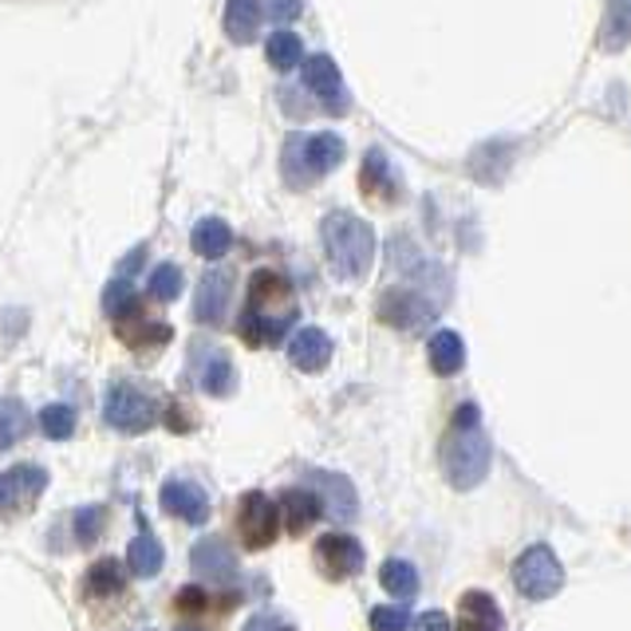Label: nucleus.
Instances as JSON below:
<instances>
[{
  "mask_svg": "<svg viewBox=\"0 0 631 631\" xmlns=\"http://www.w3.org/2000/svg\"><path fill=\"white\" fill-rule=\"evenodd\" d=\"M29 434V406L20 399H0V450L17 446Z\"/></svg>",
  "mask_w": 631,
  "mask_h": 631,
  "instance_id": "obj_29",
  "label": "nucleus"
},
{
  "mask_svg": "<svg viewBox=\"0 0 631 631\" xmlns=\"http://www.w3.org/2000/svg\"><path fill=\"white\" fill-rule=\"evenodd\" d=\"M434 316H438V304L418 293V289H387L383 301H379V320L391 324V328L415 331L423 324H431Z\"/></svg>",
  "mask_w": 631,
  "mask_h": 631,
  "instance_id": "obj_8",
  "label": "nucleus"
},
{
  "mask_svg": "<svg viewBox=\"0 0 631 631\" xmlns=\"http://www.w3.org/2000/svg\"><path fill=\"white\" fill-rule=\"evenodd\" d=\"M87 592H91V596L123 592V576H119V565H115V561H99V565L87 573Z\"/></svg>",
  "mask_w": 631,
  "mask_h": 631,
  "instance_id": "obj_33",
  "label": "nucleus"
},
{
  "mask_svg": "<svg viewBox=\"0 0 631 631\" xmlns=\"http://www.w3.org/2000/svg\"><path fill=\"white\" fill-rule=\"evenodd\" d=\"M104 312L111 316V320H131L134 312H139V296H134V284L127 281H111L104 289Z\"/></svg>",
  "mask_w": 631,
  "mask_h": 631,
  "instance_id": "obj_30",
  "label": "nucleus"
},
{
  "mask_svg": "<svg viewBox=\"0 0 631 631\" xmlns=\"http://www.w3.org/2000/svg\"><path fill=\"white\" fill-rule=\"evenodd\" d=\"M458 631H505V616H501L498 600L490 592H463L458 600Z\"/></svg>",
  "mask_w": 631,
  "mask_h": 631,
  "instance_id": "obj_13",
  "label": "nucleus"
},
{
  "mask_svg": "<svg viewBox=\"0 0 631 631\" xmlns=\"http://www.w3.org/2000/svg\"><path fill=\"white\" fill-rule=\"evenodd\" d=\"M233 383H237V371L226 351H206V356H202V387H206L209 395L221 399L233 391Z\"/></svg>",
  "mask_w": 631,
  "mask_h": 631,
  "instance_id": "obj_25",
  "label": "nucleus"
},
{
  "mask_svg": "<svg viewBox=\"0 0 631 631\" xmlns=\"http://www.w3.org/2000/svg\"><path fill=\"white\" fill-rule=\"evenodd\" d=\"M426 356H431V371L434 376H458L466 363V344L458 331L443 328V331H434L431 344H426Z\"/></svg>",
  "mask_w": 631,
  "mask_h": 631,
  "instance_id": "obj_19",
  "label": "nucleus"
},
{
  "mask_svg": "<svg viewBox=\"0 0 631 631\" xmlns=\"http://www.w3.org/2000/svg\"><path fill=\"white\" fill-rule=\"evenodd\" d=\"M237 533L246 541V548H269L281 533V509L273 505V498H264L261 490L246 493L241 509H237Z\"/></svg>",
  "mask_w": 631,
  "mask_h": 631,
  "instance_id": "obj_7",
  "label": "nucleus"
},
{
  "mask_svg": "<svg viewBox=\"0 0 631 631\" xmlns=\"http://www.w3.org/2000/svg\"><path fill=\"white\" fill-rule=\"evenodd\" d=\"M104 418L115 426V431L142 434V431H151V426H154V418H159V406H154V399L146 395L142 387L115 383L111 391H107Z\"/></svg>",
  "mask_w": 631,
  "mask_h": 631,
  "instance_id": "obj_6",
  "label": "nucleus"
},
{
  "mask_svg": "<svg viewBox=\"0 0 631 631\" xmlns=\"http://www.w3.org/2000/svg\"><path fill=\"white\" fill-rule=\"evenodd\" d=\"M289 359H293L301 371H324L331 359V339L320 328H301L289 344Z\"/></svg>",
  "mask_w": 631,
  "mask_h": 631,
  "instance_id": "obj_18",
  "label": "nucleus"
},
{
  "mask_svg": "<svg viewBox=\"0 0 631 631\" xmlns=\"http://www.w3.org/2000/svg\"><path fill=\"white\" fill-rule=\"evenodd\" d=\"M301 0H273V4H269V12H273L276 20H296L301 17Z\"/></svg>",
  "mask_w": 631,
  "mask_h": 631,
  "instance_id": "obj_39",
  "label": "nucleus"
},
{
  "mask_svg": "<svg viewBox=\"0 0 631 631\" xmlns=\"http://www.w3.org/2000/svg\"><path fill=\"white\" fill-rule=\"evenodd\" d=\"M493 463L490 438L481 434L478 406L466 403L454 411V426L443 438V470L450 478L454 490H474L478 481H486Z\"/></svg>",
  "mask_w": 631,
  "mask_h": 631,
  "instance_id": "obj_2",
  "label": "nucleus"
},
{
  "mask_svg": "<svg viewBox=\"0 0 631 631\" xmlns=\"http://www.w3.org/2000/svg\"><path fill=\"white\" fill-rule=\"evenodd\" d=\"M513 585L525 600H548L565 585V568L548 545H533L513 561Z\"/></svg>",
  "mask_w": 631,
  "mask_h": 631,
  "instance_id": "obj_5",
  "label": "nucleus"
},
{
  "mask_svg": "<svg viewBox=\"0 0 631 631\" xmlns=\"http://www.w3.org/2000/svg\"><path fill=\"white\" fill-rule=\"evenodd\" d=\"M162 509L174 513L178 521L202 525V521L209 518V498L202 486H194V481H166V486H162Z\"/></svg>",
  "mask_w": 631,
  "mask_h": 631,
  "instance_id": "obj_14",
  "label": "nucleus"
},
{
  "mask_svg": "<svg viewBox=\"0 0 631 631\" xmlns=\"http://www.w3.org/2000/svg\"><path fill=\"white\" fill-rule=\"evenodd\" d=\"M312 481H316V498H324V513L336 521H351L359 513V498L356 490H351L348 478H339V474H312Z\"/></svg>",
  "mask_w": 631,
  "mask_h": 631,
  "instance_id": "obj_17",
  "label": "nucleus"
},
{
  "mask_svg": "<svg viewBox=\"0 0 631 631\" xmlns=\"http://www.w3.org/2000/svg\"><path fill=\"white\" fill-rule=\"evenodd\" d=\"M40 431H44L47 438H56V443H64V438L76 434V411L67 403L44 406V411H40Z\"/></svg>",
  "mask_w": 631,
  "mask_h": 631,
  "instance_id": "obj_31",
  "label": "nucleus"
},
{
  "mask_svg": "<svg viewBox=\"0 0 631 631\" xmlns=\"http://www.w3.org/2000/svg\"><path fill=\"white\" fill-rule=\"evenodd\" d=\"M127 561H131V573L142 576V580L159 576V568H162V545L154 541L151 529H139V537H134L131 548H127Z\"/></svg>",
  "mask_w": 631,
  "mask_h": 631,
  "instance_id": "obj_23",
  "label": "nucleus"
},
{
  "mask_svg": "<svg viewBox=\"0 0 631 631\" xmlns=\"http://www.w3.org/2000/svg\"><path fill=\"white\" fill-rule=\"evenodd\" d=\"M316 565L331 576V580H348L363 568V545L348 533H328L316 541Z\"/></svg>",
  "mask_w": 631,
  "mask_h": 631,
  "instance_id": "obj_10",
  "label": "nucleus"
},
{
  "mask_svg": "<svg viewBox=\"0 0 631 631\" xmlns=\"http://www.w3.org/2000/svg\"><path fill=\"white\" fill-rule=\"evenodd\" d=\"M296 320V293L289 276L276 273V269H261L253 273L249 281V304L241 312V339H246L249 348H273L281 344L284 331L293 328Z\"/></svg>",
  "mask_w": 631,
  "mask_h": 631,
  "instance_id": "obj_1",
  "label": "nucleus"
},
{
  "mask_svg": "<svg viewBox=\"0 0 631 631\" xmlns=\"http://www.w3.org/2000/svg\"><path fill=\"white\" fill-rule=\"evenodd\" d=\"M264 56H269V64L276 67V72H293L296 64H304V44L296 32L281 29L269 36V44H264Z\"/></svg>",
  "mask_w": 631,
  "mask_h": 631,
  "instance_id": "obj_26",
  "label": "nucleus"
},
{
  "mask_svg": "<svg viewBox=\"0 0 631 631\" xmlns=\"http://www.w3.org/2000/svg\"><path fill=\"white\" fill-rule=\"evenodd\" d=\"M99 529H104V509H99V505L79 509V518H76V541H79V545H91V541L99 537Z\"/></svg>",
  "mask_w": 631,
  "mask_h": 631,
  "instance_id": "obj_35",
  "label": "nucleus"
},
{
  "mask_svg": "<svg viewBox=\"0 0 631 631\" xmlns=\"http://www.w3.org/2000/svg\"><path fill=\"white\" fill-rule=\"evenodd\" d=\"M320 233H324V249H328L331 273L344 276V281L368 276L371 261H376V229H371L363 217L348 214V209H336V214L324 217Z\"/></svg>",
  "mask_w": 631,
  "mask_h": 631,
  "instance_id": "obj_3",
  "label": "nucleus"
},
{
  "mask_svg": "<svg viewBox=\"0 0 631 631\" xmlns=\"http://www.w3.org/2000/svg\"><path fill=\"white\" fill-rule=\"evenodd\" d=\"M182 631H194V628H182Z\"/></svg>",
  "mask_w": 631,
  "mask_h": 631,
  "instance_id": "obj_40",
  "label": "nucleus"
},
{
  "mask_svg": "<svg viewBox=\"0 0 631 631\" xmlns=\"http://www.w3.org/2000/svg\"><path fill=\"white\" fill-rule=\"evenodd\" d=\"M348 146L344 139L331 131H320V134H289L284 142V154H281V166H284V182L296 189L312 186L316 178L331 174V170L344 162Z\"/></svg>",
  "mask_w": 631,
  "mask_h": 631,
  "instance_id": "obj_4",
  "label": "nucleus"
},
{
  "mask_svg": "<svg viewBox=\"0 0 631 631\" xmlns=\"http://www.w3.org/2000/svg\"><path fill=\"white\" fill-rule=\"evenodd\" d=\"M359 186H363V198L376 202H395L399 198V178L383 151H368L363 154V170H359Z\"/></svg>",
  "mask_w": 631,
  "mask_h": 631,
  "instance_id": "obj_16",
  "label": "nucleus"
},
{
  "mask_svg": "<svg viewBox=\"0 0 631 631\" xmlns=\"http://www.w3.org/2000/svg\"><path fill=\"white\" fill-rule=\"evenodd\" d=\"M246 631H296V628L289 620H281V616L261 612V616H253V620L246 623Z\"/></svg>",
  "mask_w": 631,
  "mask_h": 631,
  "instance_id": "obj_36",
  "label": "nucleus"
},
{
  "mask_svg": "<svg viewBox=\"0 0 631 631\" xmlns=\"http://www.w3.org/2000/svg\"><path fill=\"white\" fill-rule=\"evenodd\" d=\"M229 293H233V281H229V273H221V269H214V273L202 276L198 284V301H194V316H198L202 324H221L229 312Z\"/></svg>",
  "mask_w": 631,
  "mask_h": 631,
  "instance_id": "obj_15",
  "label": "nucleus"
},
{
  "mask_svg": "<svg viewBox=\"0 0 631 631\" xmlns=\"http://www.w3.org/2000/svg\"><path fill=\"white\" fill-rule=\"evenodd\" d=\"M146 293L154 296V301H178L182 293V269L178 264H159L151 273V281H146Z\"/></svg>",
  "mask_w": 631,
  "mask_h": 631,
  "instance_id": "obj_32",
  "label": "nucleus"
},
{
  "mask_svg": "<svg viewBox=\"0 0 631 631\" xmlns=\"http://www.w3.org/2000/svg\"><path fill=\"white\" fill-rule=\"evenodd\" d=\"M281 509H284V525H289V533H296V537H301L304 529L316 525L320 513H324L320 498H316L312 490H284Z\"/></svg>",
  "mask_w": 631,
  "mask_h": 631,
  "instance_id": "obj_20",
  "label": "nucleus"
},
{
  "mask_svg": "<svg viewBox=\"0 0 631 631\" xmlns=\"http://www.w3.org/2000/svg\"><path fill=\"white\" fill-rule=\"evenodd\" d=\"M229 246H233V229L221 221V217H206L194 226V249H198L206 261H217V257H226Z\"/></svg>",
  "mask_w": 631,
  "mask_h": 631,
  "instance_id": "obj_22",
  "label": "nucleus"
},
{
  "mask_svg": "<svg viewBox=\"0 0 631 631\" xmlns=\"http://www.w3.org/2000/svg\"><path fill=\"white\" fill-rule=\"evenodd\" d=\"M119 336H123L127 348H159V344H170V324L162 320H123L119 324Z\"/></svg>",
  "mask_w": 631,
  "mask_h": 631,
  "instance_id": "obj_28",
  "label": "nucleus"
},
{
  "mask_svg": "<svg viewBox=\"0 0 631 631\" xmlns=\"http://www.w3.org/2000/svg\"><path fill=\"white\" fill-rule=\"evenodd\" d=\"M261 29V0H229L226 4V32L233 44H253Z\"/></svg>",
  "mask_w": 631,
  "mask_h": 631,
  "instance_id": "obj_21",
  "label": "nucleus"
},
{
  "mask_svg": "<svg viewBox=\"0 0 631 631\" xmlns=\"http://www.w3.org/2000/svg\"><path fill=\"white\" fill-rule=\"evenodd\" d=\"M415 631H450V620L443 612H423L415 620Z\"/></svg>",
  "mask_w": 631,
  "mask_h": 631,
  "instance_id": "obj_38",
  "label": "nucleus"
},
{
  "mask_svg": "<svg viewBox=\"0 0 631 631\" xmlns=\"http://www.w3.org/2000/svg\"><path fill=\"white\" fill-rule=\"evenodd\" d=\"M189 565H194V573L206 576V580H214V585H233L237 580V556L229 553L226 541H198L194 545V553H189Z\"/></svg>",
  "mask_w": 631,
  "mask_h": 631,
  "instance_id": "obj_12",
  "label": "nucleus"
},
{
  "mask_svg": "<svg viewBox=\"0 0 631 631\" xmlns=\"http://www.w3.org/2000/svg\"><path fill=\"white\" fill-rule=\"evenodd\" d=\"M47 474L40 466H12L0 474V509H24L44 493Z\"/></svg>",
  "mask_w": 631,
  "mask_h": 631,
  "instance_id": "obj_11",
  "label": "nucleus"
},
{
  "mask_svg": "<svg viewBox=\"0 0 631 631\" xmlns=\"http://www.w3.org/2000/svg\"><path fill=\"white\" fill-rule=\"evenodd\" d=\"M411 628V612L399 608V603H383L371 612V631H406Z\"/></svg>",
  "mask_w": 631,
  "mask_h": 631,
  "instance_id": "obj_34",
  "label": "nucleus"
},
{
  "mask_svg": "<svg viewBox=\"0 0 631 631\" xmlns=\"http://www.w3.org/2000/svg\"><path fill=\"white\" fill-rule=\"evenodd\" d=\"M379 585L391 596H399V600H411V596L418 592V573L411 561H387V565L379 568Z\"/></svg>",
  "mask_w": 631,
  "mask_h": 631,
  "instance_id": "obj_27",
  "label": "nucleus"
},
{
  "mask_svg": "<svg viewBox=\"0 0 631 631\" xmlns=\"http://www.w3.org/2000/svg\"><path fill=\"white\" fill-rule=\"evenodd\" d=\"M304 87L320 99V107L328 115H348V107H351L348 87H344V79H339V67L331 56L304 59Z\"/></svg>",
  "mask_w": 631,
  "mask_h": 631,
  "instance_id": "obj_9",
  "label": "nucleus"
},
{
  "mask_svg": "<svg viewBox=\"0 0 631 631\" xmlns=\"http://www.w3.org/2000/svg\"><path fill=\"white\" fill-rule=\"evenodd\" d=\"M178 612H186V616L206 612V592H202V588H182V592H178Z\"/></svg>",
  "mask_w": 631,
  "mask_h": 631,
  "instance_id": "obj_37",
  "label": "nucleus"
},
{
  "mask_svg": "<svg viewBox=\"0 0 631 631\" xmlns=\"http://www.w3.org/2000/svg\"><path fill=\"white\" fill-rule=\"evenodd\" d=\"M631 36V0H608V17L600 29V47L603 52H620Z\"/></svg>",
  "mask_w": 631,
  "mask_h": 631,
  "instance_id": "obj_24",
  "label": "nucleus"
}]
</instances>
